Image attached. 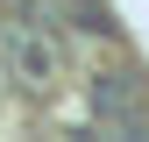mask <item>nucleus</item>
Instances as JSON below:
<instances>
[{
    "label": "nucleus",
    "mask_w": 149,
    "mask_h": 142,
    "mask_svg": "<svg viewBox=\"0 0 149 142\" xmlns=\"http://www.w3.org/2000/svg\"><path fill=\"white\" fill-rule=\"evenodd\" d=\"M71 22H78L85 36H114V14H107L100 0H71Z\"/></svg>",
    "instance_id": "3"
},
{
    "label": "nucleus",
    "mask_w": 149,
    "mask_h": 142,
    "mask_svg": "<svg viewBox=\"0 0 149 142\" xmlns=\"http://www.w3.org/2000/svg\"><path fill=\"white\" fill-rule=\"evenodd\" d=\"M0 78L22 100H57L64 93V50H57V36L36 29L29 14L0 22Z\"/></svg>",
    "instance_id": "1"
},
{
    "label": "nucleus",
    "mask_w": 149,
    "mask_h": 142,
    "mask_svg": "<svg viewBox=\"0 0 149 142\" xmlns=\"http://www.w3.org/2000/svg\"><path fill=\"white\" fill-rule=\"evenodd\" d=\"M85 100H92V114H100L114 135H149V114H142L149 78H142V71H100Z\"/></svg>",
    "instance_id": "2"
}]
</instances>
